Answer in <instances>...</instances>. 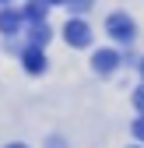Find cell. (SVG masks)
Returning a JSON list of instances; mask_svg holds the SVG:
<instances>
[{"mask_svg": "<svg viewBox=\"0 0 144 148\" xmlns=\"http://www.w3.org/2000/svg\"><path fill=\"white\" fill-rule=\"evenodd\" d=\"M105 32H109L113 39H120V42H130L137 28H134V21H130V14H120V11H116V14H109V21H105Z\"/></svg>", "mask_w": 144, "mask_h": 148, "instance_id": "1", "label": "cell"}, {"mask_svg": "<svg viewBox=\"0 0 144 148\" xmlns=\"http://www.w3.org/2000/svg\"><path fill=\"white\" fill-rule=\"evenodd\" d=\"M63 35H67L70 46H88V42H92V28H88L81 18H70V21L63 25Z\"/></svg>", "mask_w": 144, "mask_h": 148, "instance_id": "2", "label": "cell"}, {"mask_svg": "<svg viewBox=\"0 0 144 148\" xmlns=\"http://www.w3.org/2000/svg\"><path fill=\"white\" fill-rule=\"evenodd\" d=\"M21 64H25L28 74H42V71H46V53H42L39 46H28V49L21 53Z\"/></svg>", "mask_w": 144, "mask_h": 148, "instance_id": "3", "label": "cell"}, {"mask_svg": "<svg viewBox=\"0 0 144 148\" xmlns=\"http://www.w3.org/2000/svg\"><path fill=\"white\" fill-rule=\"evenodd\" d=\"M116 64H120V53H116V49H95V57H92V67H95L98 74L116 71Z\"/></svg>", "mask_w": 144, "mask_h": 148, "instance_id": "4", "label": "cell"}, {"mask_svg": "<svg viewBox=\"0 0 144 148\" xmlns=\"http://www.w3.org/2000/svg\"><path fill=\"white\" fill-rule=\"evenodd\" d=\"M21 21H25V18H21L18 7H4V11H0V32H4V35H18Z\"/></svg>", "mask_w": 144, "mask_h": 148, "instance_id": "5", "label": "cell"}, {"mask_svg": "<svg viewBox=\"0 0 144 148\" xmlns=\"http://www.w3.org/2000/svg\"><path fill=\"white\" fill-rule=\"evenodd\" d=\"M21 18H28L32 25L46 21V4H42V0H28V4H25V11H21Z\"/></svg>", "mask_w": 144, "mask_h": 148, "instance_id": "6", "label": "cell"}, {"mask_svg": "<svg viewBox=\"0 0 144 148\" xmlns=\"http://www.w3.org/2000/svg\"><path fill=\"white\" fill-rule=\"evenodd\" d=\"M28 39H32V46H39V49H42V46L49 42V25H46V21H39V25H32V32H28Z\"/></svg>", "mask_w": 144, "mask_h": 148, "instance_id": "7", "label": "cell"}, {"mask_svg": "<svg viewBox=\"0 0 144 148\" xmlns=\"http://www.w3.org/2000/svg\"><path fill=\"white\" fill-rule=\"evenodd\" d=\"M63 4H70V11H77V14H84L88 7H92V0H63Z\"/></svg>", "mask_w": 144, "mask_h": 148, "instance_id": "8", "label": "cell"}, {"mask_svg": "<svg viewBox=\"0 0 144 148\" xmlns=\"http://www.w3.org/2000/svg\"><path fill=\"white\" fill-rule=\"evenodd\" d=\"M134 138L144 141V113H141V120H134Z\"/></svg>", "mask_w": 144, "mask_h": 148, "instance_id": "9", "label": "cell"}, {"mask_svg": "<svg viewBox=\"0 0 144 148\" xmlns=\"http://www.w3.org/2000/svg\"><path fill=\"white\" fill-rule=\"evenodd\" d=\"M134 106H137V113H144V88L134 92Z\"/></svg>", "mask_w": 144, "mask_h": 148, "instance_id": "10", "label": "cell"}, {"mask_svg": "<svg viewBox=\"0 0 144 148\" xmlns=\"http://www.w3.org/2000/svg\"><path fill=\"white\" fill-rule=\"evenodd\" d=\"M42 4H46V7H56V4H63V0H42Z\"/></svg>", "mask_w": 144, "mask_h": 148, "instance_id": "11", "label": "cell"}, {"mask_svg": "<svg viewBox=\"0 0 144 148\" xmlns=\"http://www.w3.org/2000/svg\"><path fill=\"white\" fill-rule=\"evenodd\" d=\"M7 148H25V145H7Z\"/></svg>", "mask_w": 144, "mask_h": 148, "instance_id": "12", "label": "cell"}, {"mask_svg": "<svg viewBox=\"0 0 144 148\" xmlns=\"http://www.w3.org/2000/svg\"><path fill=\"white\" fill-rule=\"evenodd\" d=\"M141 74H144V60H141Z\"/></svg>", "mask_w": 144, "mask_h": 148, "instance_id": "13", "label": "cell"}, {"mask_svg": "<svg viewBox=\"0 0 144 148\" xmlns=\"http://www.w3.org/2000/svg\"><path fill=\"white\" fill-rule=\"evenodd\" d=\"M0 4H11V0H0Z\"/></svg>", "mask_w": 144, "mask_h": 148, "instance_id": "14", "label": "cell"}]
</instances>
